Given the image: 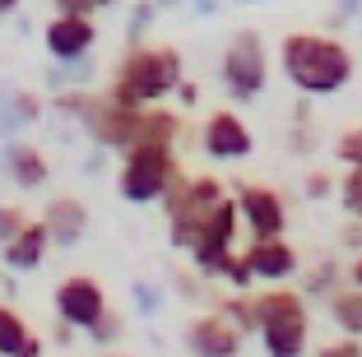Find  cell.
I'll list each match as a JSON object with an SVG mask.
<instances>
[{"instance_id": "52a82bcc", "label": "cell", "mask_w": 362, "mask_h": 357, "mask_svg": "<svg viewBox=\"0 0 362 357\" xmlns=\"http://www.w3.org/2000/svg\"><path fill=\"white\" fill-rule=\"evenodd\" d=\"M103 311H107V293H103L98 279H88V274L61 279V288H56V315L70 329H93Z\"/></svg>"}, {"instance_id": "5bb4252c", "label": "cell", "mask_w": 362, "mask_h": 357, "mask_svg": "<svg viewBox=\"0 0 362 357\" xmlns=\"http://www.w3.org/2000/svg\"><path fill=\"white\" fill-rule=\"evenodd\" d=\"M42 223H47V237H52L56 246H75L79 237H84V228H88V209L75 200V195H61V200L47 204Z\"/></svg>"}, {"instance_id": "5b68a950", "label": "cell", "mask_w": 362, "mask_h": 357, "mask_svg": "<svg viewBox=\"0 0 362 357\" xmlns=\"http://www.w3.org/2000/svg\"><path fill=\"white\" fill-rule=\"evenodd\" d=\"M237 200H214L209 209H204V218H200V228H195V237H191V246L186 251L195 255V269L204 274V279H218V269H223V260H228V251H233V242H237Z\"/></svg>"}, {"instance_id": "ffe728a7", "label": "cell", "mask_w": 362, "mask_h": 357, "mask_svg": "<svg viewBox=\"0 0 362 357\" xmlns=\"http://www.w3.org/2000/svg\"><path fill=\"white\" fill-rule=\"evenodd\" d=\"M218 279H228L233 288H251V283H256V274H251L246 255H237V251H228V260H223V269H218Z\"/></svg>"}, {"instance_id": "44dd1931", "label": "cell", "mask_w": 362, "mask_h": 357, "mask_svg": "<svg viewBox=\"0 0 362 357\" xmlns=\"http://www.w3.org/2000/svg\"><path fill=\"white\" fill-rule=\"evenodd\" d=\"M334 153H339V163L349 168V163H362V126L344 130L339 139H334Z\"/></svg>"}, {"instance_id": "9c48e42d", "label": "cell", "mask_w": 362, "mask_h": 357, "mask_svg": "<svg viewBox=\"0 0 362 357\" xmlns=\"http://www.w3.org/2000/svg\"><path fill=\"white\" fill-rule=\"evenodd\" d=\"M200 144H204V153L218 158V163H237V158H246L256 148V139H251V126H246L237 112H214L200 130Z\"/></svg>"}, {"instance_id": "3957f363", "label": "cell", "mask_w": 362, "mask_h": 357, "mask_svg": "<svg viewBox=\"0 0 362 357\" xmlns=\"http://www.w3.org/2000/svg\"><path fill=\"white\" fill-rule=\"evenodd\" d=\"M251 311H256V334L265 339V348L274 357H298L307 348V302L293 288H265V293L251 297Z\"/></svg>"}, {"instance_id": "cb8c5ba5", "label": "cell", "mask_w": 362, "mask_h": 357, "mask_svg": "<svg viewBox=\"0 0 362 357\" xmlns=\"http://www.w3.org/2000/svg\"><path fill=\"white\" fill-rule=\"evenodd\" d=\"M330 190H334L330 172H311V177H307V195H311V200H325Z\"/></svg>"}, {"instance_id": "7402d4cb", "label": "cell", "mask_w": 362, "mask_h": 357, "mask_svg": "<svg viewBox=\"0 0 362 357\" xmlns=\"http://www.w3.org/2000/svg\"><path fill=\"white\" fill-rule=\"evenodd\" d=\"M23 223H28V213H23V209H14V204H0V242H10Z\"/></svg>"}, {"instance_id": "6da1fadb", "label": "cell", "mask_w": 362, "mask_h": 357, "mask_svg": "<svg viewBox=\"0 0 362 357\" xmlns=\"http://www.w3.org/2000/svg\"><path fill=\"white\" fill-rule=\"evenodd\" d=\"M279 61H284L288 84L302 88L307 98L339 93L353 79V52L339 37H320V33H293V37H284Z\"/></svg>"}, {"instance_id": "2e32d148", "label": "cell", "mask_w": 362, "mask_h": 357, "mask_svg": "<svg viewBox=\"0 0 362 357\" xmlns=\"http://www.w3.org/2000/svg\"><path fill=\"white\" fill-rule=\"evenodd\" d=\"M5 168H10V181L23 190H37L47 181V158L37 153L33 144H14L10 158H5Z\"/></svg>"}, {"instance_id": "4316f807", "label": "cell", "mask_w": 362, "mask_h": 357, "mask_svg": "<svg viewBox=\"0 0 362 357\" xmlns=\"http://www.w3.org/2000/svg\"><path fill=\"white\" fill-rule=\"evenodd\" d=\"M353 283L362 288V255H358V260H353Z\"/></svg>"}, {"instance_id": "4fadbf2b", "label": "cell", "mask_w": 362, "mask_h": 357, "mask_svg": "<svg viewBox=\"0 0 362 357\" xmlns=\"http://www.w3.org/2000/svg\"><path fill=\"white\" fill-rule=\"evenodd\" d=\"M5 251H0V260L10 264V269H37V264L47 260V246H52V237H47V223L37 218V223H23L19 232H14L10 242H0Z\"/></svg>"}, {"instance_id": "d6986e66", "label": "cell", "mask_w": 362, "mask_h": 357, "mask_svg": "<svg viewBox=\"0 0 362 357\" xmlns=\"http://www.w3.org/2000/svg\"><path fill=\"white\" fill-rule=\"evenodd\" d=\"M218 311L228 315V320H233L237 329H242V334H251V329H256V311H251V297H223V302H218Z\"/></svg>"}, {"instance_id": "8fae6325", "label": "cell", "mask_w": 362, "mask_h": 357, "mask_svg": "<svg viewBox=\"0 0 362 357\" xmlns=\"http://www.w3.org/2000/svg\"><path fill=\"white\" fill-rule=\"evenodd\" d=\"M246 264H251V274L265 279V283H284V279L298 274V246L288 242L284 232H279V237H256L251 251H246Z\"/></svg>"}, {"instance_id": "7c38bea8", "label": "cell", "mask_w": 362, "mask_h": 357, "mask_svg": "<svg viewBox=\"0 0 362 357\" xmlns=\"http://www.w3.org/2000/svg\"><path fill=\"white\" fill-rule=\"evenodd\" d=\"M186 348H191V353H209V357H233L237 348H242V329H237L223 311L195 315L191 325H186Z\"/></svg>"}, {"instance_id": "8992f818", "label": "cell", "mask_w": 362, "mask_h": 357, "mask_svg": "<svg viewBox=\"0 0 362 357\" xmlns=\"http://www.w3.org/2000/svg\"><path fill=\"white\" fill-rule=\"evenodd\" d=\"M269 79V61H265V42H260V33H237L233 42L223 52V88L237 98V103H251L260 98Z\"/></svg>"}, {"instance_id": "ac0fdd59", "label": "cell", "mask_w": 362, "mask_h": 357, "mask_svg": "<svg viewBox=\"0 0 362 357\" xmlns=\"http://www.w3.org/2000/svg\"><path fill=\"white\" fill-rule=\"evenodd\" d=\"M339 200L353 218H362V163H349V172L339 177Z\"/></svg>"}, {"instance_id": "d4e9b609", "label": "cell", "mask_w": 362, "mask_h": 357, "mask_svg": "<svg viewBox=\"0 0 362 357\" xmlns=\"http://www.w3.org/2000/svg\"><path fill=\"white\" fill-rule=\"evenodd\" d=\"M330 279H334V264H320V269L307 279V293H325V288H330Z\"/></svg>"}, {"instance_id": "7a4b0ae2", "label": "cell", "mask_w": 362, "mask_h": 357, "mask_svg": "<svg viewBox=\"0 0 362 357\" xmlns=\"http://www.w3.org/2000/svg\"><path fill=\"white\" fill-rule=\"evenodd\" d=\"M177 79H181L177 47H130L112 88H107V98L117 107H149L158 98H168L177 88Z\"/></svg>"}, {"instance_id": "484cf974", "label": "cell", "mask_w": 362, "mask_h": 357, "mask_svg": "<svg viewBox=\"0 0 362 357\" xmlns=\"http://www.w3.org/2000/svg\"><path fill=\"white\" fill-rule=\"evenodd\" d=\"M339 242L344 246H362V218H349V223H344V228H339Z\"/></svg>"}, {"instance_id": "e0dca14e", "label": "cell", "mask_w": 362, "mask_h": 357, "mask_svg": "<svg viewBox=\"0 0 362 357\" xmlns=\"http://www.w3.org/2000/svg\"><path fill=\"white\" fill-rule=\"evenodd\" d=\"M330 315H334V325L349 329V334L362 339V288H339V293L330 297Z\"/></svg>"}, {"instance_id": "83f0119b", "label": "cell", "mask_w": 362, "mask_h": 357, "mask_svg": "<svg viewBox=\"0 0 362 357\" xmlns=\"http://www.w3.org/2000/svg\"><path fill=\"white\" fill-rule=\"evenodd\" d=\"M14 5H19V0H0V19H5V14H10Z\"/></svg>"}, {"instance_id": "9a60e30c", "label": "cell", "mask_w": 362, "mask_h": 357, "mask_svg": "<svg viewBox=\"0 0 362 357\" xmlns=\"http://www.w3.org/2000/svg\"><path fill=\"white\" fill-rule=\"evenodd\" d=\"M0 353H42V339L28 334V320L5 302H0Z\"/></svg>"}, {"instance_id": "603a6c76", "label": "cell", "mask_w": 362, "mask_h": 357, "mask_svg": "<svg viewBox=\"0 0 362 357\" xmlns=\"http://www.w3.org/2000/svg\"><path fill=\"white\" fill-rule=\"evenodd\" d=\"M88 334H93V339H98V344H107V339H117V334H121V315H117V311H112V306H107V311H103V315H98V325H93V329H88Z\"/></svg>"}, {"instance_id": "ba28073f", "label": "cell", "mask_w": 362, "mask_h": 357, "mask_svg": "<svg viewBox=\"0 0 362 357\" xmlns=\"http://www.w3.org/2000/svg\"><path fill=\"white\" fill-rule=\"evenodd\" d=\"M237 218L251 228V237H279L288 228V204L269 186H242L237 190Z\"/></svg>"}, {"instance_id": "f1b7e54d", "label": "cell", "mask_w": 362, "mask_h": 357, "mask_svg": "<svg viewBox=\"0 0 362 357\" xmlns=\"http://www.w3.org/2000/svg\"><path fill=\"white\" fill-rule=\"evenodd\" d=\"M88 5H93V10H103V5H112V0H88Z\"/></svg>"}, {"instance_id": "277c9868", "label": "cell", "mask_w": 362, "mask_h": 357, "mask_svg": "<svg viewBox=\"0 0 362 357\" xmlns=\"http://www.w3.org/2000/svg\"><path fill=\"white\" fill-rule=\"evenodd\" d=\"M177 153L172 144H158V139H139V144L126 148V163H121V177H117V190L121 200L130 204H153L163 200L168 181L177 177Z\"/></svg>"}, {"instance_id": "30bf717a", "label": "cell", "mask_w": 362, "mask_h": 357, "mask_svg": "<svg viewBox=\"0 0 362 357\" xmlns=\"http://www.w3.org/2000/svg\"><path fill=\"white\" fill-rule=\"evenodd\" d=\"M47 52L56 61H79L88 47L98 42V28H93V14H70V10H56V19L47 23L42 33Z\"/></svg>"}]
</instances>
